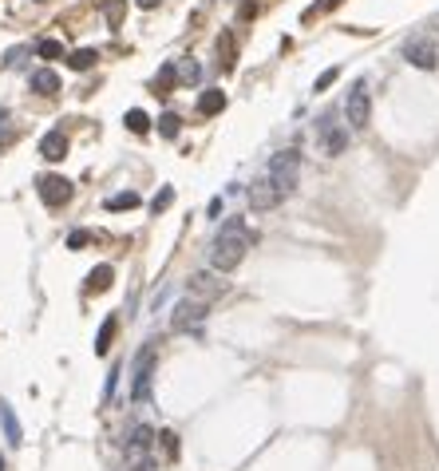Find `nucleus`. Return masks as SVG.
I'll use <instances>...</instances> for the list:
<instances>
[{
    "instance_id": "1",
    "label": "nucleus",
    "mask_w": 439,
    "mask_h": 471,
    "mask_svg": "<svg viewBox=\"0 0 439 471\" xmlns=\"http://www.w3.org/2000/svg\"><path fill=\"white\" fill-rule=\"evenodd\" d=\"M250 246H253V234L246 226V218H226L222 230L214 234V242H210V266L218 273L238 270L246 261V254H250Z\"/></svg>"
},
{
    "instance_id": "2",
    "label": "nucleus",
    "mask_w": 439,
    "mask_h": 471,
    "mask_svg": "<svg viewBox=\"0 0 439 471\" xmlns=\"http://www.w3.org/2000/svg\"><path fill=\"white\" fill-rule=\"evenodd\" d=\"M265 179L281 191V198H289L301 182V155L297 150H277L270 159V167H265Z\"/></svg>"
},
{
    "instance_id": "3",
    "label": "nucleus",
    "mask_w": 439,
    "mask_h": 471,
    "mask_svg": "<svg viewBox=\"0 0 439 471\" xmlns=\"http://www.w3.org/2000/svg\"><path fill=\"white\" fill-rule=\"evenodd\" d=\"M399 56H404L411 68H419V71H435V68H439V44L431 40L428 32H416V36H408V40L399 44Z\"/></svg>"
},
{
    "instance_id": "4",
    "label": "nucleus",
    "mask_w": 439,
    "mask_h": 471,
    "mask_svg": "<svg viewBox=\"0 0 439 471\" xmlns=\"http://www.w3.org/2000/svg\"><path fill=\"white\" fill-rule=\"evenodd\" d=\"M155 357H159L155 341L143 345L139 361H135V381H131V400H135V404H147V400H150V381H155Z\"/></svg>"
},
{
    "instance_id": "5",
    "label": "nucleus",
    "mask_w": 439,
    "mask_h": 471,
    "mask_svg": "<svg viewBox=\"0 0 439 471\" xmlns=\"http://www.w3.org/2000/svg\"><path fill=\"white\" fill-rule=\"evenodd\" d=\"M317 147L325 150L329 159L344 155V147H349V127L337 123V115H320V123H317Z\"/></svg>"
},
{
    "instance_id": "6",
    "label": "nucleus",
    "mask_w": 439,
    "mask_h": 471,
    "mask_svg": "<svg viewBox=\"0 0 439 471\" xmlns=\"http://www.w3.org/2000/svg\"><path fill=\"white\" fill-rule=\"evenodd\" d=\"M344 119H349L344 127H352V131L368 127V119H372V95H368V88H364V80L352 83L349 100H344Z\"/></svg>"
},
{
    "instance_id": "7",
    "label": "nucleus",
    "mask_w": 439,
    "mask_h": 471,
    "mask_svg": "<svg viewBox=\"0 0 439 471\" xmlns=\"http://www.w3.org/2000/svg\"><path fill=\"white\" fill-rule=\"evenodd\" d=\"M206 313H210V305L206 301H198V297H182L174 309H170V329L174 333H190V329H198L202 321H206Z\"/></svg>"
},
{
    "instance_id": "8",
    "label": "nucleus",
    "mask_w": 439,
    "mask_h": 471,
    "mask_svg": "<svg viewBox=\"0 0 439 471\" xmlns=\"http://www.w3.org/2000/svg\"><path fill=\"white\" fill-rule=\"evenodd\" d=\"M230 290L226 281H222V273L218 270H198V273H190V281H186V297H198V301H214V297H222V293Z\"/></svg>"
},
{
    "instance_id": "9",
    "label": "nucleus",
    "mask_w": 439,
    "mask_h": 471,
    "mask_svg": "<svg viewBox=\"0 0 439 471\" xmlns=\"http://www.w3.org/2000/svg\"><path fill=\"white\" fill-rule=\"evenodd\" d=\"M246 198H250V206H253L258 214L277 210V206H281V191L273 186L270 179H265V174H261V179H253L250 186H246Z\"/></svg>"
},
{
    "instance_id": "10",
    "label": "nucleus",
    "mask_w": 439,
    "mask_h": 471,
    "mask_svg": "<svg viewBox=\"0 0 439 471\" xmlns=\"http://www.w3.org/2000/svg\"><path fill=\"white\" fill-rule=\"evenodd\" d=\"M150 448H155V428H147V424L131 428V436H127V460L135 463V467L150 463Z\"/></svg>"
},
{
    "instance_id": "11",
    "label": "nucleus",
    "mask_w": 439,
    "mask_h": 471,
    "mask_svg": "<svg viewBox=\"0 0 439 471\" xmlns=\"http://www.w3.org/2000/svg\"><path fill=\"white\" fill-rule=\"evenodd\" d=\"M36 191H40L44 206H64V202L71 198V182L64 179V174H44V179L36 182Z\"/></svg>"
},
{
    "instance_id": "12",
    "label": "nucleus",
    "mask_w": 439,
    "mask_h": 471,
    "mask_svg": "<svg viewBox=\"0 0 439 471\" xmlns=\"http://www.w3.org/2000/svg\"><path fill=\"white\" fill-rule=\"evenodd\" d=\"M0 428H4V440H8L12 448L24 443V428H20V420H16V412H12L8 400H0Z\"/></svg>"
},
{
    "instance_id": "13",
    "label": "nucleus",
    "mask_w": 439,
    "mask_h": 471,
    "mask_svg": "<svg viewBox=\"0 0 439 471\" xmlns=\"http://www.w3.org/2000/svg\"><path fill=\"white\" fill-rule=\"evenodd\" d=\"M28 88L36 91V95H44V100H52L56 91H60V76L52 68H40V71H32L28 76Z\"/></svg>"
},
{
    "instance_id": "14",
    "label": "nucleus",
    "mask_w": 439,
    "mask_h": 471,
    "mask_svg": "<svg viewBox=\"0 0 439 471\" xmlns=\"http://www.w3.org/2000/svg\"><path fill=\"white\" fill-rule=\"evenodd\" d=\"M40 155L48 162H60L64 155H68V135H64V131H48L40 139Z\"/></svg>"
},
{
    "instance_id": "15",
    "label": "nucleus",
    "mask_w": 439,
    "mask_h": 471,
    "mask_svg": "<svg viewBox=\"0 0 439 471\" xmlns=\"http://www.w3.org/2000/svg\"><path fill=\"white\" fill-rule=\"evenodd\" d=\"M218 111H226V91H222V88H206L198 95V115H218Z\"/></svg>"
},
{
    "instance_id": "16",
    "label": "nucleus",
    "mask_w": 439,
    "mask_h": 471,
    "mask_svg": "<svg viewBox=\"0 0 439 471\" xmlns=\"http://www.w3.org/2000/svg\"><path fill=\"white\" fill-rule=\"evenodd\" d=\"M111 281H115V270H111V266H95V270L88 273V293L111 290Z\"/></svg>"
},
{
    "instance_id": "17",
    "label": "nucleus",
    "mask_w": 439,
    "mask_h": 471,
    "mask_svg": "<svg viewBox=\"0 0 439 471\" xmlns=\"http://www.w3.org/2000/svg\"><path fill=\"white\" fill-rule=\"evenodd\" d=\"M95 60H100V52L95 48H76L68 56V68L71 71H88V68H95Z\"/></svg>"
},
{
    "instance_id": "18",
    "label": "nucleus",
    "mask_w": 439,
    "mask_h": 471,
    "mask_svg": "<svg viewBox=\"0 0 439 471\" xmlns=\"http://www.w3.org/2000/svg\"><path fill=\"white\" fill-rule=\"evenodd\" d=\"M174 71H179V83H198V80H202L198 60H190V56H182V60L174 64Z\"/></svg>"
},
{
    "instance_id": "19",
    "label": "nucleus",
    "mask_w": 439,
    "mask_h": 471,
    "mask_svg": "<svg viewBox=\"0 0 439 471\" xmlns=\"http://www.w3.org/2000/svg\"><path fill=\"white\" fill-rule=\"evenodd\" d=\"M218 56H222V68H226V71H234L238 48H234V36H230V32H222V36H218Z\"/></svg>"
},
{
    "instance_id": "20",
    "label": "nucleus",
    "mask_w": 439,
    "mask_h": 471,
    "mask_svg": "<svg viewBox=\"0 0 439 471\" xmlns=\"http://www.w3.org/2000/svg\"><path fill=\"white\" fill-rule=\"evenodd\" d=\"M139 194L135 191H123V194H111L107 202H103V206H107V210H135V206H139Z\"/></svg>"
},
{
    "instance_id": "21",
    "label": "nucleus",
    "mask_w": 439,
    "mask_h": 471,
    "mask_svg": "<svg viewBox=\"0 0 439 471\" xmlns=\"http://www.w3.org/2000/svg\"><path fill=\"white\" fill-rule=\"evenodd\" d=\"M179 83V71H174V64H162L159 80H155V95H170V88Z\"/></svg>"
},
{
    "instance_id": "22",
    "label": "nucleus",
    "mask_w": 439,
    "mask_h": 471,
    "mask_svg": "<svg viewBox=\"0 0 439 471\" xmlns=\"http://www.w3.org/2000/svg\"><path fill=\"white\" fill-rule=\"evenodd\" d=\"M123 123H127V131H131V135H147V131H150L147 111H139V107H131V111H127V119H123Z\"/></svg>"
},
{
    "instance_id": "23",
    "label": "nucleus",
    "mask_w": 439,
    "mask_h": 471,
    "mask_svg": "<svg viewBox=\"0 0 439 471\" xmlns=\"http://www.w3.org/2000/svg\"><path fill=\"white\" fill-rule=\"evenodd\" d=\"M111 337H115V317H107V321L100 325V337H95V357H107Z\"/></svg>"
},
{
    "instance_id": "24",
    "label": "nucleus",
    "mask_w": 439,
    "mask_h": 471,
    "mask_svg": "<svg viewBox=\"0 0 439 471\" xmlns=\"http://www.w3.org/2000/svg\"><path fill=\"white\" fill-rule=\"evenodd\" d=\"M123 12H127V0H103V20H107L111 28H119Z\"/></svg>"
},
{
    "instance_id": "25",
    "label": "nucleus",
    "mask_w": 439,
    "mask_h": 471,
    "mask_svg": "<svg viewBox=\"0 0 439 471\" xmlns=\"http://www.w3.org/2000/svg\"><path fill=\"white\" fill-rule=\"evenodd\" d=\"M179 131H182V119H179V115H174V111H167V115H159V135H162V139H174Z\"/></svg>"
},
{
    "instance_id": "26",
    "label": "nucleus",
    "mask_w": 439,
    "mask_h": 471,
    "mask_svg": "<svg viewBox=\"0 0 439 471\" xmlns=\"http://www.w3.org/2000/svg\"><path fill=\"white\" fill-rule=\"evenodd\" d=\"M36 56H40V60H60L64 44L60 40H40V44H36Z\"/></svg>"
},
{
    "instance_id": "27",
    "label": "nucleus",
    "mask_w": 439,
    "mask_h": 471,
    "mask_svg": "<svg viewBox=\"0 0 439 471\" xmlns=\"http://www.w3.org/2000/svg\"><path fill=\"white\" fill-rule=\"evenodd\" d=\"M170 202H174V186H162V191L155 194V198H150V210H155V214H162V210L170 206Z\"/></svg>"
},
{
    "instance_id": "28",
    "label": "nucleus",
    "mask_w": 439,
    "mask_h": 471,
    "mask_svg": "<svg viewBox=\"0 0 439 471\" xmlns=\"http://www.w3.org/2000/svg\"><path fill=\"white\" fill-rule=\"evenodd\" d=\"M337 76H340V71H337V68H329V71H320V76H317V83H313V91H325V88H332V83H337Z\"/></svg>"
},
{
    "instance_id": "29",
    "label": "nucleus",
    "mask_w": 439,
    "mask_h": 471,
    "mask_svg": "<svg viewBox=\"0 0 439 471\" xmlns=\"http://www.w3.org/2000/svg\"><path fill=\"white\" fill-rule=\"evenodd\" d=\"M24 56H28V48H12V52H4V60L0 64H4V68H20Z\"/></svg>"
},
{
    "instance_id": "30",
    "label": "nucleus",
    "mask_w": 439,
    "mask_h": 471,
    "mask_svg": "<svg viewBox=\"0 0 439 471\" xmlns=\"http://www.w3.org/2000/svg\"><path fill=\"white\" fill-rule=\"evenodd\" d=\"M159 440H162V448H167V455L174 460V455H179V436H174V431H162Z\"/></svg>"
},
{
    "instance_id": "31",
    "label": "nucleus",
    "mask_w": 439,
    "mask_h": 471,
    "mask_svg": "<svg viewBox=\"0 0 439 471\" xmlns=\"http://www.w3.org/2000/svg\"><path fill=\"white\" fill-rule=\"evenodd\" d=\"M88 242H91V234H88V230H71L68 246H71V250H83V246H88Z\"/></svg>"
},
{
    "instance_id": "32",
    "label": "nucleus",
    "mask_w": 439,
    "mask_h": 471,
    "mask_svg": "<svg viewBox=\"0 0 439 471\" xmlns=\"http://www.w3.org/2000/svg\"><path fill=\"white\" fill-rule=\"evenodd\" d=\"M340 0H320V4H313L309 12H305V20H313V16H320V12H329V8H337Z\"/></svg>"
},
{
    "instance_id": "33",
    "label": "nucleus",
    "mask_w": 439,
    "mask_h": 471,
    "mask_svg": "<svg viewBox=\"0 0 439 471\" xmlns=\"http://www.w3.org/2000/svg\"><path fill=\"white\" fill-rule=\"evenodd\" d=\"M115 384H119V369H111V372H107V384H103V400H111Z\"/></svg>"
},
{
    "instance_id": "34",
    "label": "nucleus",
    "mask_w": 439,
    "mask_h": 471,
    "mask_svg": "<svg viewBox=\"0 0 439 471\" xmlns=\"http://www.w3.org/2000/svg\"><path fill=\"white\" fill-rule=\"evenodd\" d=\"M0 139H4V143L12 139V127H8V111H0Z\"/></svg>"
},
{
    "instance_id": "35",
    "label": "nucleus",
    "mask_w": 439,
    "mask_h": 471,
    "mask_svg": "<svg viewBox=\"0 0 439 471\" xmlns=\"http://www.w3.org/2000/svg\"><path fill=\"white\" fill-rule=\"evenodd\" d=\"M423 32H428L431 40H435V44H439V16H431V20H428V28H423Z\"/></svg>"
},
{
    "instance_id": "36",
    "label": "nucleus",
    "mask_w": 439,
    "mask_h": 471,
    "mask_svg": "<svg viewBox=\"0 0 439 471\" xmlns=\"http://www.w3.org/2000/svg\"><path fill=\"white\" fill-rule=\"evenodd\" d=\"M139 8H159V0H135Z\"/></svg>"
},
{
    "instance_id": "37",
    "label": "nucleus",
    "mask_w": 439,
    "mask_h": 471,
    "mask_svg": "<svg viewBox=\"0 0 439 471\" xmlns=\"http://www.w3.org/2000/svg\"><path fill=\"white\" fill-rule=\"evenodd\" d=\"M0 471H8V460H4V455H0Z\"/></svg>"
}]
</instances>
